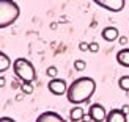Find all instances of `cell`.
<instances>
[{
	"label": "cell",
	"instance_id": "obj_1",
	"mask_svg": "<svg viewBox=\"0 0 129 122\" xmlns=\"http://www.w3.org/2000/svg\"><path fill=\"white\" fill-rule=\"evenodd\" d=\"M94 91H96V81L91 77H80L69 85L66 99L74 105H80L83 102H88L90 97L94 94Z\"/></svg>",
	"mask_w": 129,
	"mask_h": 122
},
{
	"label": "cell",
	"instance_id": "obj_2",
	"mask_svg": "<svg viewBox=\"0 0 129 122\" xmlns=\"http://www.w3.org/2000/svg\"><path fill=\"white\" fill-rule=\"evenodd\" d=\"M19 14L21 10L14 0H0V28L13 25L17 21Z\"/></svg>",
	"mask_w": 129,
	"mask_h": 122
},
{
	"label": "cell",
	"instance_id": "obj_3",
	"mask_svg": "<svg viewBox=\"0 0 129 122\" xmlns=\"http://www.w3.org/2000/svg\"><path fill=\"white\" fill-rule=\"evenodd\" d=\"M13 70H14V74H16L17 78H21L24 83H31L36 78L35 66L27 58H17V60H14V63H13Z\"/></svg>",
	"mask_w": 129,
	"mask_h": 122
},
{
	"label": "cell",
	"instance_id": "obj_4",
	"mask_svg": "<svg viewBox=\"0 0 129 122\" xmlns=\"http://www.w3.org/2000/svg\"><path fill=\"white\" fill-rule=\"evenodd\" d=\"M93 3H96L98 6H101L102 10H107L110 13H120L123 11L126 0H91Z\"/></svg>",
	"mask_w": 129,
	"mask_h": 122
},
{
	"label": "cell",
	"instance_id": "obj_5",
	"mask_svg": "<svg viewBox=\"0 0 129 122\" xmlns=\"http://www.w3.org/2000/svg\"><path fill=\"white\" fill-rule=\"evenodd\" d=\"M47 88L54 95H63V94L68 92L69 85H66V81L63 78H58V77H57V78H52L47 83Z\"/></svg>",
	"mask_w": 129,
	"mask_h": 122
},
{
	"label": "cell",
	"instance_id": "obj_6",
	"mask_svg": "<svg viewBox=\"0 0 129 122\" xmlns=\"http://www.w3.org/2000/svg\"><path fill=\"white\" fill-rule=\"evenodd\" d=\"M88 114L91 116L93 122H102L107 117V110L101 103H93L90 106V110H88Z\"/></svg>",
	"mask_w": 129,
	"mask_h": 122
},
{
	"label": "cell",
	"instance_id": "obj_7",
	"mask_svg": "<svg viewBox=\"0 0 129 122\" xmlns=\"http://www.w3.org/2000/svg\"><path fill=\"white\" fill-rule=\"evenodd\" d=\"M35 122H66V120L55 111H44L36 117Z\"/></svg>",
	"mask_w": 129,
	"mask_h": 122
},
{
	"label": "cell",
	"instance_id": "obj_8",
	"mask_svg": "<svg viewBox=\"0 0 129 122\" xmlns=\"http://www.w3.org/2000/svg\"><path fill=\"white\" fill-rule=\"evenodd\" d=\"M106 122H127L126 120V114L121 111V108H115L107 113Z\"/></svg>",
	"mask_w": 129,
	"mask_h": 122
},
{
	"label": "cell",
	"instance_id": "obj_9",
	"mask_svg": "<svg viewBox=\"0 0 129 122\" xmlns=\"http://www.w3.org/2000/svg\"><path fill=\"white\" fill-rule=\"evenodd\" d=\"M102 39L107 41V42H113V41H117L118 38H120V31L117 27H106L104 30H102Z\"/></svg>",
	"mask_w": 129,
	"mask_h": 122
},
{
	"label": "cell",
	"instance_id": "obj_10",
	"mask_svg": "<svg viewBox=\"0 0 129 122\" xmlns=\"http://www.w3.org/2000/svg\"><path fill=\"white\" fill-rule=\"evenodd\" d=\"M117 61L123 67H129V47L121 49L120 52L117 53Z\"/></svg>",
	"mask_w": 129,
	"mask_h": 122
},
{
	"label": "cell",
	"instance_id": "obj_11",
	"mask_svg": "<svg viewBox=\"0 0 129 122\" xmlns=\"http://www.w3.org/2000/svg\"><path fill=\"white\" fill-rule=\"evenodd\" d=\"M83 114H85V113H83V108L77 105V106H74L73 110L69 111V117H71V120H73V122H79V120H82Z\"/></svg>",
	"mask_w": 129,
	"mask_h": 122
},
{
	"label": "cell",
	"instance_id": "obj_12",
	"mask_svg": "<svg viewBox=\"0 0 129 122\" xmlns=\"http://www.w3.org/2000/svg\"><path fill=\"white\" fill-rule=\"evenodd\" d=\"M10 66H11L10 56L6 55V53H3V52H0V72H5Z\"/></svg>",
	"mask_w": 129,
	"mask_h": 122
},
{
	"label": "cell",
	"instance_id": "obj_13",
	"mask_svg": "<svg viewBox=\"0 0 129 122\" xmlns=\"http://www.w3.org/2000/svg\"><path fill=\"white\" fill-rule=\"evenodd\" d=\"M118 86L120 89H123V91H129V75H123V77H120V80H118Z\"/></svg>",
	"mask_w": 129,
	"mask_h": 122
},
{
	"label": "cell",
	"instance_id": "obj_14",
	"mask_svg": "<svg viewBox=\"0 0 129 122\" xmlns=\"http://www.w3.org/2000/svg\"><path fill=\"white\" fill-rule=\"evenodd\" d=\"M46 74L50 77V78H57V77H58V69H57L55 66H49L46 69Z\"/></svg>",
	"mask_w": 129,
	"mask_h": 122
},
{
	"label": "cell",
	"instance_id": "obj_15",
	"mask_svg": "<svg viewBox=\"0 0 129 122\" xmlns=\"http://www.w3.org/2000/svg\"><path fill=\"white\" fill-rule=\"evenodd\" d=\"M85 67H87V63L83 61V60H76L74 61V69L77 70V72H82Z\"/></svg>",
	"mask_w": 129,
	"mask_h": 122
},
{
	"label": "cell",
	"instance_id": "obj_16",
	"mask_svg": "<svg viewBox=\"0 0 129 122\" xmlns=\"http://www.w3.org/2000/svg\"><path fill=\"white\" fill-rule=\"evenodd\" d=\"M21 91L24 94H31L33 92V85L31 83H24V85H21Z\"/></svg>",
	"mask_w": 129,
	"mask_h": 122
},
{
	"label": "cell",
	"instance_id": "obj_17",
	"mask_svg": "<svg viewBox=\"0 0 129 122\" xmlns=\"http://www.w3.org/2000/svg\"><path fill=\"white\" fill-rule=\"evenodd\" d=\"M98 50H99V44H98V42H90V52L96 53Z\"/></svg>",
	"mask_w": 129,
	"mask_h": 122
},
{
	"label": "cell",
	"instance_id": "obj_18",
	"mask_svg": "<svg viewBox=\"0 0 129 122\" xmlns=\"http://www.w3.org/2000/svg\"><path fill=\"white\" fill-rule=\"evenodd\" d=\"M79 49L82 50V52H87V50H90V44L85 42V41H82V42L79 44Z\"/></svg>",
	"mask_w": 129,
	"mask_h": 122
},
{
	"label": "cell",
	"instance_id": "obj_19",
	"mask_svg": "<svg viewBox=\"0 0 129 122\" xmlns=\"http://www.w3.org/2000/svg\"><path fill=\"white\" fill-rule=\"evenodd\" d=\"M118 42H120V46H126V44H127V38L121 35V36L118 38Z\"/></svg>",
	"mask_w": 129,
	"mask_h": 122
},
{
	"label": "cell",
	"instance_id": "obj_20",
	"mask_svg": "<svg viewBox=\"0 0 129 122\" xmlns=\"http://www.w3.org/2000/svg\"><path fill=\"white\" fill-rule=\"evenodd\" d=\"M0 122H16L13 117H6V116H3L2 119H0Z\"/></svg>",
	"mask_w": 129,
	"mask_h": 122
},
{
	"label": "cell",
	"instance_id": "obj_21",
	"mask_svg": "<svg viewBox=\"0 0 129 122\" xmlns=\"http://www.w3.org/2000/svg\"><path fill=\"white\" fill-rule=\"evenodd\" d=\"M82 120H83V122H90V120H91V116H90V114H83Z\"/></svg>",
	"mask_w": 129,
	"mask_h": 122
},
{
	"label": "cell",
	"instance_id": "obj_22",
	"mask_svg": "<svg viewBox=\"0 0 129 122\" xmlns=\"http://www.w3.org/2000/svg\"><path fill=\"white\" fill-rule=\"evenodd\" d=\"M121 111H123L124 114H127V113H129V105H123V108H121Z\"/></svg>",
	"mask_w": 129,
	"mask_h": 122
}]
</instances>
